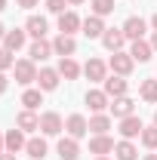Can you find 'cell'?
<instances>
[{"instance_id": "1", "label": "cell", "mask_w": 157, "mask_h": 160, "mask_svg": "<svg viewBox=\"0 0 157 160\" xmlns=\"http://www.w3.org/2000/svg\"><path fill=\"white\" fill-rule=\"evenodd\" d=\"M13 74H16V83L22 86H31V83H37V62L31 59H19L13 65Z\"/></svg>"}, {"instance_id": "2", "label": "cell", "mask_w": 157, "mask_h": 160, "mask_svg": "<svg viewBox=\"0 0 157 160\" xmlns=\"http://www.w3.org/2000/svg\"><path fill=\"white\" fill-rule=\"evenodd\" d=\"M133 68H136V59L129 56V52H111V59H108V71H114L120 77H129L133 74Z\"/></svg>"}, {"instance_id": "3", "label": "cell", "mask_w": 157, "mask_h": 160, "mask_svg": "<svg viewBox=\"0 0 157 160\" xmlns=\"http://www.w3.org/2000/svg\"><path fill=\"white\" fill-rule=\"evenodd\" d=\"M62 129H65V120H62L59 111H43L40 114V132L43 136H59Z\"/></svg>"}, {"instance_id": "4", "label": "cell", "mask_w": 157, "mask_h": 160, "mask_svg": "<svg viewBox=\"0 0 157 160\" xmlns=\"http://www.w3.org/2000/svg\"><path fill=\"white\" fill-rule=\"evenodd\" d=\"M123 43H126L123 28H105V34H102V46H105L108 52H120V49H123Z\"/></svg>"}, {"instance_id": "5", "label": "cell", "mask_w": 157, "mask_h": 160, "mask_svg": "<svg viewBox=\"0 0 157 160\" xmlns=\"http://www.w3.org/2000/svg\"><path fill=\"white\" fill-rule=\"evenodd\" d=\"M59 83H62L59 68H40V71H37V89H43V92H53Z\"/></svg>"}, {"instance_id": "6", "label": "cell", "mask_w": 157, "mask_h": 160, "mask_svg": "<svg viewBox=\"0 0 157 160\" xmlns=\"http://www.w3.org/2000/svg\"><path fill=\"white\" fill-rule=\"evenodd\" d=\"M80 34L89 37V40H102V34H105V19L102 16H86L83 25H80Z\"/></svg>"}, {"instance_id": "7", "label": "cell", "mask_w": 157, "mask_h": 160, "mask_svg": "<svg viewBox=\"0 0 157 160\" xmlns=\"http://www.w3.org/2000/svg\"><path fill=\"white\" fill-rule=\"evenodd\" d=\"M65 129H68V136H71V139H83V136L89 132V120L83 117V114H68Z\"/></svg>"}, {"instance_id": "8", "label": "cell", "mask_w": 157, "mask_h": 160, "mask_svg": "<svg viewBox=\"0 0 157 160\" xmlns=\"http://www.w3.org/2000/svg\"><path fill=\"white\" fill-rule=\"evenodd\" d=\"M83 102L89 105V111H93V114H102V111L111 105V96H108L105 89H89V92L83 96Z\"/></svg>"}, {"instance_id": "9", "label": "cell", "mask_w": 157, "mask_h": 160, "mask_svg": "<svg viewBox=\"0 0 157 160\" xmlns=\"http://www.w3.org/2000/svg\"><path fill=\"white\" fill-rule=\"evenodd\" d=\"M80 25H83V19H80L77 12H74V9H65L59 16V34H71V37H74L80 31Z\"/></svg>"}, {"instance_id": "10", "label": "cell", "mask_w": 157, "mask_h": 160, "mask_svg": "<svg viewBox=\"0 0 157 160\" xmlns=\"http://www.w3.org/2000/svg\"><path fill=\"white\" fill-rule=\"evenodd\" d=\"M53 52H56L59 59H68V56H74V52H77V40L71 37V34H59V37L53 40Z\"/></svg>"}, {"instance_id": "11", "label": "cell", "mask_w": 157, "mask_h": 160, "mask_svg": "<svg viewBox=\"0 0 157 160\" xmlns=\"http://www.w3.org/2000/svg\"><path fill=\"white\" fill-rule=\"evenodd\" d=\"M102 89H105V92H108L111 99H120V96H126L129 83H126V77H120V74H111V77H105Z\"/></svg>"}, {"instance_id": "12", "label": "cell", "mask_w": 157, "mask_h": 160, "mask_svg": "<svg viewBox=\"0 0 157 160\" xmlns=\"http://www.w3.org/2000/svg\"><path fill=\"white\" fill-rule=\"evenodd\" d=\"M117 129H120V136H123V139H139V136H142V129H145V123H142V120L136 117V114H133V117H123L117 123Z\"/></svg>"}, {"instance_id": "13", "label": "cell", "mask_w": 157, "mask_h": 160, "mask_svg": "<svg viewBox=\"0 0 157 160\" xmlns=\"http://www.w3.org/2000/svg\"><path fill=\"white\" fill-rule=\"evenodd\" d=\"M108 108H111V114H114L117 120H123V117H133V114H136V102L129 99V96L111 99V105H108Z\"/></svg>"}, {"instance_id": "14", "label": "cell", "mask_w": 157, "mask_h": 160, "mask_svg": "<svg viewBox=\"0 0 157 160\" xmlns=\"http://www.w3.org/2000/svg\"><path fill=\"white\" fill-rule=\"evenodd\" d=\"M83 74L93 80V83H105V77H108V62H102V59H89L86 65H83Z\"/></svg>"}, {"instance_id": "15", "label": "cell", "mask_w": 157, "mask_h": 160, "mask_svg": "<svg viewBox=\"0 0 157 160\" xmlns=\"http://www.w3.org/2000/svg\"><path fill=\"white\" fill-rule=\"evenodd\" d=\"M145 28H148V22L142 19V16H129V19L123 22V34H126V40H142V37H145Z\"/></svg>"}, {"instance_id": "16", "label": "cell", "mask_w": 157, "mask_h": 160, "mask_svg": "<svg viewBox=\"0 0 157 160\" xmlns=\"http://www.w3.org/2000/svg\"><path fill=\"white\" fill-rule=\"evenodd\" d=\"M114 151V139L105 132V136H93L89 139V154H96V157H108Z\"/></svg>"}, {"instance_id": "17", "label": "cell", "mask_w": 157, "mask_h": 160, "mask_svg": "<svg viewBox=\"0 0 157 160\" xmlns=\"http://www.w3.org/2000/svg\"><path fill=\"white\" fill-rule=\"evenodd\" d=\"M56 154H59L62 160H77V157H80V145H77V139H71V136L59 139V145H56Z\"/></svg>"}, {"instance_id": "18", "label": "cell", "mask_w": 157, "mask_h": 160, "mask_svg": "<svg viewBox=\"0 0 157 160\" xmlns=\"http://www.w3.org/2000/svg\"><path fill=\"white\" fill-rule=\"evenodd\" d=\"M49 56H56L49 40H34V43L28 46V59H31V62H46Z\"/></svg>"}, {"instance_id": "19", "label": "cell", "mask_w": 157, "mask_h": 160, "mask_svg": "<svg viewBox=\"0 0 157 160\" xmlns=\"http://www.w3.org/2000/svg\"><path fill=\"white\" fill-rule=\"evenodd\" d=\"M126 52H129L136 62H142V65H145V62H151V56H154V49H151V40H133Z\"/></svg>"}, {"instance_id": "20", "label": "cell", "mask_w": 157, "mask_h": 160, "mask_svg": "<svg viewBox=\"0 0 157 160\" xmlns=\"http://www.w3.org/2000/svg\"><path fill=\"white\" fill-rule=\"evenodd\" d=\"M25 43H28V31H25V28H13V31H6V37H3V46H6L9 52H19Z\"/></svg>"}, {"instance_id": "21", "label": "cell", "mask_w": 157, "mask_h": 160, "mask_svg": "<svg viewBox=\"0 0 157 160\" xmlns=\"http://www.w3.org/2000/svg\"><path fill=\"white\" fill-rule=\"evenodd\" d=\"M25 154H28L31 160H43L46 154H49V145H46V139H43V136L28 139V145H25Z\"/></svg>"}, {"instance_id": "22", "label": "cell", "mask_w": 157, "mask_h": 160, "mask_svg": "<svg viewBox=\"0 0 157 160\" xmlns=\"http://www.w3.org/2000/svg\"><path fill=\"white\" fill-rule=\"evenodd\" d=\"M16 126H19L22 132H34V129H40V114H34V111H19L16 114Z\"/></svg>"}, {"instance_id": "23", "label": "cell", "mask_w": 157, "mask_h": 160, "mask_svg": "<svg viewBox=\"0 0 157 160\" xmlns=\"http://www.w3.org/2000/svg\"><path fill=\"white\" fill-rule=\"evenodd\" d=\"M46 28H49V22L43 19V16H28V22H25V31H28L34 40L46 37Z\"/></svg>"}, {"instance_id": "24", "label": "cell", "mask_w": 157, "mask_h": 160, "mask_svg": "<svg viewBox=\"0 0 157 160\" xmlns=\"http://www.w3.org/2000/svg\"><path fill=\"white\" fill-rule=\"evenodd\" d=\"M3 139H6V151H9V154H19V151H25V145H28V139H25V132H22L19 126L9 129Z\"/></svg>"}, {"instance_id": "25", "label": "cell", "mask_w": 157, "mask_h": 160, "mask_svg": "<svg viewBox=\"0 0 157 160\" xmlns=\"http://www.w3.org/2000/svg\"><path fill=\"white\" fill-rule=\"evenodd\" d=\"M80 71H83V68L74 62V56H68V59H59V74H62L65 80H77V77H80Z\"/></svg>"}, {"instance_id": "26", "label": "cell", "mask_w": 157, "mask_h": 160, "mask_svg": "<svg viewBox=\"0 0 157 160\" xmlns=\"http://www.w3.org/2000/svg\"><path fill=\"white\" fill-rule=\"evenodd\" d=\"M108 129H111V117H108L105 111H102V114H93V117H89V132H93V136H105Z\"/></svg>"}, {"instance_id": "27", "label": "cell", "mask_w": 157, "mask_h": 160, "mask_svg": "<svg viewBox=\"0 0 157 160\" xmlns=\"http://www.w3.org/2000/svg\"><path fill=\"white\" fill-rule=\"evenodd\" d=\"M114 154H117V160H139V148L129 139H123L114 145Z\"/></svg>"}, {"instance_id": "28", "label": "cell", "mask_w": 157, "mask_h": 160, "mask_svg": "<svg viewBox=\"0 0 157 160\" xmlns=\"http://www.w3.org/2000/svg\"><path fill=\"white\" fill-rule=\"evenodd\" d=\"M22 105H25L28 111H37L40 105H43V89H31V86H28V89L22 92Z\"/></svg>"}, {"instance_id": "29", "label": "cell", "mask_w": 157, "mask_h": 160, "mask_svg": "<svg viewBox=\"0 0 157 160\" xmlns=\"http://www.w3.org/2000/svg\"><path fill=\"white\" fill-rule=\"evenodd\" d=\"M139 96L148 102V105H157V77L142 80V86H139Z\"/></svg>"}, {"instance_id": "30", "label": "cell", "mask_w": 157, "mask_h": 160, "mask_svg": "<svg viewBox=\"0 0 157 160\" xmlns=\"http://www.w3.org/2000/svg\"><path fill=\"white\" fill-rule=\"evenodd\" d=\"M89 6H93V16H111L114 12V0H89Z\"/></svg>"}, {"instance_id": "31", "label": "cell", "mask_w": 157, "mask_h": 160, "mask_svg": "<svg viewBox=\"0 0 157 160\" xmlns=\"http://www.w3.org/2000/svg\"><path fill=\"white\" fill-rule=\"evenodd\" d=\"M139 139H142V145H145L148 151H157V126H145Z\"/></svg>"}, {"instance_id": "32", "label": "cell", "mask_w": 157, "mask_h": 160, "mask_svg": "<svg viewBox=\"0 0 157 160\" xmlns=\"http://www.w3.org/2000/svg\"><path fill=\"white\" fill-rule=\"evenodd\" d=\"M16 65V52H9L6 46H0V71H9Z\"/></svg>"}, {"instance_id": "33", "label": "cell", "mask_w": 157, "mask_h": 160, "mask_svg": "<svg viewBox=\"0 0 157 160\" xmlns=\"http://www.w3.org/2000/svg\"><path fill=\"white\" fill-rule=\"evenodd\" d=\"M65 6H68V0H46V9H49V12H56V16L65 12Z\"/></svg>"}, {"instance_id": "34", "label": "cell", "mask_w": 157, "mask_h": 160, "mask_svg": "<svg viewBox=\"0 0 157 160\" xmlns=\"http://www.w3.org/2000/svg\"><path fill=\"white\" fill-rule=\"evenodd\" d=\"M9 89V77H6V71H0V96Z\"/></svg>"}, {"instance_id": "35", "label": "cell", "mask_w": 157, "mask_h": 160, "mask_svg": "<svg viewBox=\"0 0 157 160\" xmlns=\"http://www.w3.org/2000/svg\"><path fill=\"white\" fill-rule=\"evenodd\" d=\"M40 0H16V6H22V9H31V6H37Z\"/></svg>"}, {"instance_id": "36", "label": "cell", "mask_w": 157, "mask_h": 160, "mask_svg": "<svg viewBox=\"0 0 157 160\" xmlns=\"http://www.w3.org/2000/svg\"><path fill=\"white\" fill-rule=\"evenodd\" d=\"M0 160H19V157H16V154H9V151H3V154H0Z\"/></svg>"}, {"instance_id": "37", "label": "cell", "mask_w": 157, "mask_h": 160, "mask_svg": "<svg viewBox=\"0 0 157 160\" xmlns=\"http://www.w3.org/2000/svg\"><path fill=\"white\" fill-rule=\"evenodd\" d=\"M151 49L157 52V31H154V37H151Z\"/></svg>"}, {"instance_id": "38", "label": "cell", "mask_w": 157, "mask_h": 160, "mask_svg": "<svg viewBox=\"0 0 157 160\" xmlns=\"http://www.w3.org/2000/svg\"><path fill=\"white\" fill-rule=\"evenodd\" d=\"M3 37H6V28H3V22H0V43H3Z\"/></svg>"}, {"instance_id": "39", "label": "cell", "mask_w": 157, "mask_h": 160, "mask_svg": "<svg viewBox=\"0 0 157 160\" xmlns=\"http://www.w3.org/2000/svg\"><path fill=\"white\" fill-rule=\"evenodd\" d=\"M80 3H86V0H68V6H80Z\"/></svg>"}, {"instance_id": "40", "label": "cell", "mask_w": 157, "mask_h": 160, "mask_svg": "<svg viewBox=\"0 0 157 160\" xmlns=\"http://www.w3.org/2000/svg\"><path fill=\"white\" fill-rule=\"evenodd\" d=\"M3 151H6V139L0 136V154H3Z\"/></svg>"}, {"instance_id": "41", "label": "cell", "mask_w": 157, "mask_h": 160, "mask_svg": "<svg viewBox=\"0 0 157 160\" xmlns=\"http://www.w3.org/2000/svg\"><path fill=\"white\" fill-rule=\"evenodd\" d=\"M151 28H154V31H157V12H154V16H151Z\"/></svg>"}, {"instance_id": "42", "label": "cell", "mask_w": 157, "mask_h": 160, "mask_svg": "<svg viewBox=\"0 0 157 160\" xmlns=\"http://www.w3.org/2000/svg\"><path fill=\"white\" fill-rule=\"evenodd\" d=\"M142 160H157V154H145V157H142Z\"/></svg>"}, {"instance_id": "43", "label": "cell", "mask_w": 157, "mask_h": 160, "mask_svg": "<svg viewBox=\"0 0 157 160\" xmlns=\"http://www.w3.org/2000/svg\"><path fill=\"white\" fill-rule=\"evenodd\" d=\"M3 9H6V0H0V12H3Z\"/></svg>"}, {"instance_id": "44", "label": "cell", "mask_w": 157, "mask_h": 160, "mask_svg": "<svg viewBox=\"0 0 157 160\" xmlns=\"http://www.w3.org/2000/svg\"><path fill=\"white\" fill-rule=\"evenodd\" d=\"M154 126H157V111H154Z\"/></svg>"}, {"instance_id": "45", "label": "cell", "mask_w": 157, "mask_h": 160, "mask_svg": "<svg viewBox=\"0 0 157 160\" xmlns=\"http://www.w3.org/2000/svg\"><path fill=\"white\" fill-rule=\"evenodd\" d=\"M96 160H111V157H96Z\"/></svg>"}]
</instances>
